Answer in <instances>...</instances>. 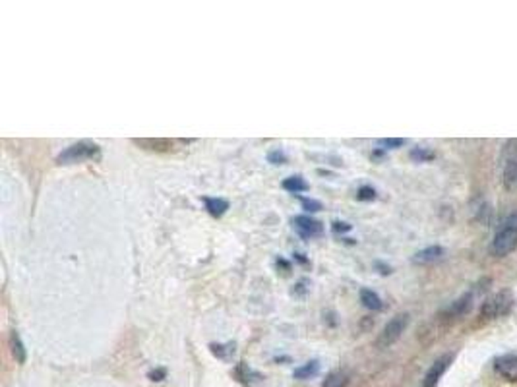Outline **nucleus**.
Listing matches in <instances>:
<instances>
[{
    "label": "nucleus",
    "mask_w": 517,
    "mask_h": 387,
    "mask_svg": "<svg viewBox=\"0 0 517 387\" xmlns=\"http://www.w3.org/2000/svg\"><path fill=\"white\" fill-rule=\"evenodd\" d=\"M517 248V211L510 213L500 225L492 241V254L496 258H506Z\"/></svg>",
    "instance_id": "f257e3e1"
},
{
    "label": "nucleus",
    "mask_w": 517,
    "mask_h": 387,
    "mask_svg": "<svg viewBox=\"0 0 517 387\" xmlns=\"http://www.w3.org/2000/svg\"><path fill=\"white\" fill-rule=\"evenodd\" d=\"M516 304L513 294L508 288H502L498 293L486 296L484 302L481 304V318L483 320H498V318H504L511 312V308Z\"/></svg>",
    "instance_id": "f03ea898"
},
{
    "label": "nucleus",
    "mask_w": 517,
    "mask_h": 387,
    "mask_svg": "<svg viewBox=\"0 0 517 387\" xmlns=\"http://www.w3.org/2000/svg\"><path fill=\"white\" fill-rule=\"evenodd\" d=\"M101 159V147L94 144V141H78L68 146L64 151L59 154L56 163L59 165H76V163H84V161H99Z\"/></svg>",
    "instance_id": "7ed1b4c3"
},
{
    "label": "nucleus",
    "mask_w": 517,
    "mask_h": 387,
    "mask_svg": "<svg viewBox=\"0 0 517 387\" xmlns=\"http://www.w3.org/2000/svg\"><path fill=\"white\" fill-rule=\"evenodd\" d=\"M488 285H491V279H481L478 285H475V287L471 288V291H467L465 294H461L459 298H456V301L451 302L450 306L443 310L442 312L443 318H446V320H457V318H461V316L469 314L471 308H473V304H475V298H477L478 294H483L484 291L488 288Z\"/></svg>",
    "instance_id": "20e7f679"
},
{
    "label": "nucleus",
    "mask_w": 517,
    "mask_h": 387,
    "mask_svg": "<svg viewBox=\"0 0 517 387\" xmlns=\"http://www.w3.org/2000/svg\"><path fill=\"white\" fill-rule=\"evenodd\" d=\"M409 321H411V316L407 314V312L393 316V318H391V320L383 326L382 333H380V337H378V341H376L378 347L390 348L391 345H396L397 341L401 339V335L405 333V329H407V326H409Z\"/></svg>",
    "instance_id": "39448f33"
},
{
    "label": "nucleus",
    "mask_w": 517,
    "mask_h": 387,
    "mask_svg": "<svg viewBox=\"0 0 517 387\" xmlns=\"http://www.w3.org/2000/svg\"><path fill=\"white\" fill-rule=\"evenodd\" d=\"M502 182L508 190H517V140H510L502 149Z\"/></svg>",
    "instance_id": "423d86ee"
},
{
    "label": "nucleus",
    "mask_w": 517,
    "mask_h": 387,
    "mask_svg": "<svg viewBox=\"0 0 517 387\" xmlns=\"http://www.w3.org/2000/svg\"><path fill=\"white\" fill-rule=\"evenodd\" d=\"M453 358H456V354L448 353L442 354L438 361L432 362V366L426 370V374H424L423 381H421V386L418 387H438V383H440V380L443 378V374L450 370Z\"/></svg>",
    "instance_id": "0eeeda50"
},
{
    "label": "nucleus",
    "mask_w": 517,
    "mask_h": 387,
    "mask_svg": "<svg viewBox=\"0 0 517 387\" xmlns=\"http://www.w3.org/2000/svg\"><path fill=\"white\" fill-rule=\"evenodd\" d=\"M291 225L295 228V233L304 241H312V238H318L323 234L322 223L314 217H310V215H296L291 221Z\"/></svg>",
    "instance_id": "6e6552de"
},
{
    "label": "nucleus",
    "mask_w": 517,
    "mask_h": 387,
    "mask_svg": "<svg viewBox=\"0 0 517 387\" xmlns=\"http://www.w3.org/2000/svg\"><path fill=\"white\" fill-rule=\"evenodd\" d=\"M494 370L502 376L506 381L517 383V354L506 353L494 358Z\"/></svg>",
    "instance_id": "1a4fd4ad"
},
{
    "label": "nucleus",
    "mask_w": 517,
    "mask_h": 387,
    "mask_svg": "<svg viewBox=\"0 0 517 387\" xmlns=\"http://www.w3.org/2000/svg\"><path fill=\"white\" fill-rule=\"evenodd\" d=\"M443 254H446V250L442 246H428V248H423V250H418L415 256H413V263L415 266H428V263H434V261L442 260Z\"/></svg>",
    "instance_id": "9d476101"
},
{
    "label": "nucleus",
    "mask_w": 517,
    "mask_h": 387,
    "mask_svg": "<svg viewBox=\"0 0 517 387\" xmlns=\"http://www.w3.org/2000/svg\"><path fill=\"white\" fill-rule=\"evenodd\" d=\"M204 203H206L208 213L215 217V219H221L223 215L229 211V207H231V203L225 198H209V196L204 198Z\"/></svg>",
    "instance_id": "9b49d317"
},
{
    "label": "nucleus",
    "mask_w": 517,
    "mask_h": 387,
    "mask_svg": "<svg viewBox=\"0 0 517 387\" xmlns=\"http://www.w3.org/2000/svg\"><path fill=\"white\" fill-rule=\"evenodd\" d=\"M10 351H12L14 361L18 362V364H26L27 361L26 345H24V341H21L20 333H18L16 329L10 331Z\"/></svg>",
    "instance_id": "f8f14e48"
},
{
    "label": "nucleus",
    "mask_w": 517,
    "mask_h": 387,
    "mask_svg": "<svg viewBox=\"0 0 517 387\" xmlns=\"http://www.w3.org/2000/svg\"><path fill=\"white\" fill-rule=\"evenodd\" d=\"M358 296H361V302H363V306L368 308V310H372V312H380V310H383V302H382V298H380V294H378L376 291H372V288L364 287V288H361Z\"/></svg>",
    "instance_id": "ddd939ff"
},
{
    "label": "nucleus",
    "mask_w": 517,
    "mask_h": 387,
    "mask_svg": "<svg viewBox=\"0 0 517 387\" xmlns=\"http://www.w3.org/2000/svg\"><path fill=\"white\" fill-rule=\"evenodd\" d=\"M281 186L285 192H289V194H301V192H306V190H310V184L306 181H304L303 176L301 174H295V176H289V179H285V181L281 182Z\"/></svg>",
    "instance_id": "4468645a"
},
{
    "label": "nucleus",
    "mask_w": 517,
    "mask_h": 387,
    "mask_svg": "<svg viewBox=\"0 0 517 387\" xmlns=\"http://www.w3.org/2000/svg\"><path fill=\"white\" fill-rule=\"evenodd\" d=\"M322 387H349V374L345 370H333L326 376Z\"/></svg>",
    "instance_id": "2eb2a0df"
},
{
    "label": "nucleus",
    "mask_w": 517,
    "mask_h": 387,
    "mask_svg": "<svg viewBox=\"0 0 517 387\" xmlns=\"http://www.w3.org/2000/svg\"><path fill=\"white\" fill-rule=\"evenodd\" d=\"M318 372H320V362L310 361L306 362V364H303V366L295 368L293 378H295V380H310V378L318 376Z\"/></svg>",
    "instance_id": "dca6fc26"
},
{
    "label": "nucleus",
    "mask_w": 517,
    "mask_h": 387,
    "mask_svg": "<svg viewBox=\"0 0 517 387\" xmlns=\"http://www.w3.org/2000/svg\"><path fill=\"white\" fill-rule=\"evenodd\" d=\"M409 157L415 161V163H428V161H434L436 154H434V151H432L430 147L416 146L409 151Z\"/></svg>",
    "instance_id": "f3484780"
},
{
    "label": "nucleus",
    "mask_w": 517,
    "mask_h": 387,
    "mask_svg": "<svg viewBox=\"0 0 517 387\" xmlns=\"http://www.w3.org/2000/svg\"><path fill=\"white\" fill-rule=\"evenodd\" d=\"M209 348H211V353H214L217 358H223V361H227V358H231V356L235 354L236 345H235V343H225V345H223V343H219V345H217V343H211V345H209Z\"/></svg>",
    "instance_id": "a211bd4d"
},
{
    "label": "nucleus",
    "mask_w": 517,
    "mask_h": 387,
    "mask_svg": "<svg viewBox=\"0 0 517 387\" xmlns=\"http://www.w3.org/2000/svg\"><path fill=\"white\" fill-rule=\"evenodd\" d=\"M236 376H239L244 383H250L252 378H254V380H260V374L254 372V370H252L246 362H241V364H239V368H236Z\"/></svg>",
    "instance_id": "6ab92c4d"
},
{
    "label": "nucleus",
    "mask_w": 517,
    "mask_h": 387,
    "mask_svg": "<svg viewBox=\"0 0 517 387\" xmlns=\"http://www.w3.org/2000/svg\"><path fill=\"white\" fill-rule=\"evenodd\" d=\"M407 144L405 138H383V140H378V146L380 149H399Z\"/></svg>",
    "instance_id": "aec40b11"
},
{
    "label": "nucleus",
    "mask_w": 517,
    "mask_h": 387,
    "mask_svg": "<svg viewBox=\"0 0 517 387\" xmlns=\"http://www.w3.org/2000/svg\"><path fill=\"white\" fill-rule=\"evenodd\" d=\"M378 198V192L372 186H361L356 190V200L358 201H374Z\"/></svg>",
    "instance_id": "412c9836"
},
{
    "label": "nucleus",
    "mask_w": 517,
    "mask_h": 387,
    "mask_svg": "<svg viewBox=\"0 0 517 387\" xmlns=\"http://www.w3.org/2000/svg\"><path fill=\"white\" fill-rule=\"evenodd\" d=\"M301 203H303L304 211H308V213H316V211L323 209L322 201L314 200V198H301Z\"/></svg>",
    "instance_id": "4be33fe9"
},
{
    "label": "nucleus",
    "mask_w": 517,
    "mask_h": 387,
    "mask_svg": "<svg viewBox=\"0 0 517 387\" xmlns=\"http://www.w3.org/2000/svg\"><path fill=\"white\" fill-rule=\"evenodd\" d=\"M268 161L271 165H285V163H287V154L277 147V149H271V151H269Z\"/></svg>",
    "instance_id": "5701e85b"
},
{
    "label": "nucleus",
    "mask_w": 517,
    "mask_h": 387,
    "mask_svg": "<svg viewBox=\"0 0 517 387\" xmlns=\"http://www.w3.org/2000/svg\"><path fill=\"white\" fill-rule=\"evenodd\" d=\"M148 376L151 381H163L167 378V370H165V368H155V370H151Z\"/></svg>",
    "instance_id": "b1692460"
},
{
    "label": "nucleus",
    "mask_w": 517,
    "mask_h": 387,
    "mask_svg": "<svg viewBox=\"0 0 517 387\" xmlns=\"http://www.w3.org/2000/svg\"><path fill=\"white\" fill-rule=\"evenodd\" d=\"M351 228H353V227H351L349 223H341V221H336V223L331 225V231H333V233H336V234H339V233H341V234H343V233H349Z\"/></svg>",
    "instance_id": "393cba45"
},
{
    "label": "nucleus",
    "mask_w": 517,
    "mask_h": 387,
    "mask_svg": "<svg viewBox=\"0 0 517 387\" xmlns=\"http://www.w3.org/2000/svg\"><path fill=\"white\" fill-rule=\"evenodd\" d=\"M306 285H308V281H298V283H296V287L295 288H293V294H295V296H304V294H306V291H308V287H306Z\"/></svg>",
    "instance_id": "a878e982"
},
{
    "label": "nucleus",
    "mask_w": 517,
    "mask_h": 387,
    "mask_svg": "<svg viewBox=\"0 0 517 387\" xmlns=\"http://www.w3.org/2000/svg\"><path fill=\"white\" fill-rule=\"evenodd\" d=\"M295 258H296V261H301V263H306V258H304V254H298V252H296Z\"/></svg>",
    "instance_id": "bb28decb"
}]
</instances>
